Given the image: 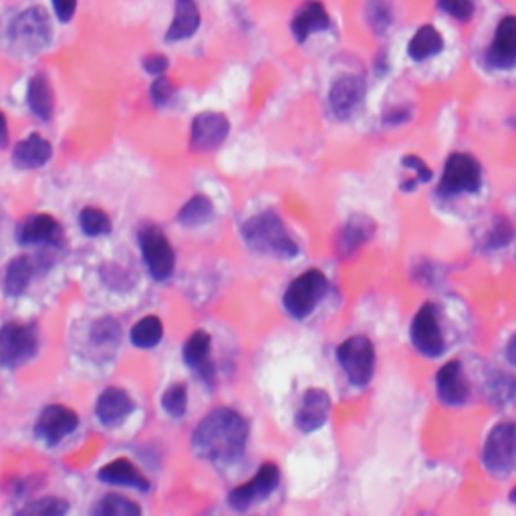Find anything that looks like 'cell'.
<instances>
[{"label":"cell","instance_id":"cell-1","mask_svg":"<svg viewBox=\"0 0 516 516\" xmlns=\"http://www.w3.org/2000/svg\"><path fill=\"white\" fill-rule=\"evenodd\" d=\"M248 440L246 420L228 408L210 412L192 434V448L196 456L210 460L218 466L236 462Z\"/></svg>","mask_w":516,"mask_h":516},{"label":"cell","instance_id":"cell-2","mask_svg":"<svg viewBox=\"0 0 516 516\" xmlns=\"http://www.w3.org/2000/svg\"><path fill=\"white\" fill-rule=\"evenodd\" d=\"M244 242L258 254L277 258H293L299 254V246L287 232L285 222L275 212L256 214L242 226Z\"/></svg>","mask_w":516,"mask_h":516},{"label":"cell","instance_id":"cell-3","mask_svg":"<svg viewBox=\"0 0 516 516\" xmlns=\"http://www.w3.org/2000/svg\"><path fill=\"white\" fill-rule=\"evenodd\" d=\"M53 29L49 15L41 7H31L19 13L7 31L9 47L19 55H37L51 45Z\"/></svg>","mask_w":516,"mask_h":516},{"label":"cell","instance_id":"cell-4","mask_svg":"<svg viewBox=\"0 0 516 516\" xmlns=\"http://www.w3.org/2000/svg\"><path fill=\"white\" fill-rule=\"evenodd\" d=\"M482 466L492 476H508L516 470V424L500 422L496 424L484 446H482Z\"/></svg>","mask_w":516,"mask_h":516},{"label":"cell","instance_id":"cell-5","mask_svg":"<svg viewBox=\"0 0 516 516\" xmlns=\"http://www.w3.org/2000/svg\"><path fill=\"white\" fill-rule=\"evenodd\" d=\"M327 289L329 283L321 271H307L289 285L283 297V307L293 319H307L317 309Z\"/></svg>","mask_w":516,"mask_h":516},{"label":"cell","instance_id":"cell-6","mask_svg":"<svg viewBox=\"0 0 516 516\" xmlns=\"http://www.w3.org/2000/svg\"><path fill=\"white\" fill-rule=\"evenodd\" d=\"M337 361L355 387H365L373 379L375 347L363 335L349 337L337 347Z\"/></svg>","mask_w":516,"mask_h":516},{"label":"cell","instance_id":"cell-7","mask_svg":"<svg viewBox=\"0 0 516 516\" xmlns=\"http://www.w3.org/2000/svg\"><path fill=\"white\" fill-rule=\"evenodd\" d=\"M482 186V168L480 162L468 154H452L440 178L438 194L442 196H460V194H474Z\"/></svg>","mask_w":516,"mask_h":516},{"label":"cell","instance_id":"cell-8","mask_svg":"<svg viewBox=\"0 0 516 516\" xmlns=\"http://www.w3.org/2000/svg\"><path fill=\"white\" fill-rule=\"evenodd\" d=\"M39 337L35 327L25 323H7L0 327V365L15 369L37 355Z\"/></svg>","mask_w":516,"mask_h":516},{"label":"cell","instance_id":"cell-9","mask_svg":"<svg viewBox=\"0 0 516 516\" xmlns=\"http://www.w3.org/2000/svg\"><path fill=\"white\" fill-rule=\"evenodd\" d=\"M410 339L414 349L424 357H440L446 349V339L440 325L438 307L432 303H426L416 313L412 327H410Z\"/></svg>","mask_w":516,"mask_h":516},{"label":"cell","instance_id":"cell-10","mask_svg":"<svg viewBox=\"0 0 516 516\" xmlns=\"http://www.w3.org/2000/svg\"><path fill=\"white\" fill-rule=\"evenodd\" d=\"M140 246L150 275L156 281H168L176 267V254L166 234L158 226H146L140 232Z\"/></svg>","mask_w":516,"mask_h":516},{"label":"cell","instance_id":"cell-11","mask_svg":"<svg viewBox=\"0 0 516 516\" xmlns=\"http://www.w3.org/2000/svg\"><path fill=\"white\" fill-rule=\"evenodd\" d=\"M281 480V472L279 466L273 462H265L261 468H258L256 476L248 482H244L242 486L234 488L228 496V504L234 510H248L254 504H258L261 500H265L267 496H271L275 492V488L279 486Z\"/></svg>","mask_w":516,"mask_h":516},{"label":"cell","instance_id":"cell-12","mask_svg":"<svg viewBox=\"0 0 516 516\" xmlns=\"http://www.w3.org/2000/svg\"><path fill=\"white\" fill-rule=\"evenodd\" d=\"M484 61L496 71L516 67V15H506L498 21L492 41L484 53Z\"/></svg>","mask_w":516,"mask_h":516},{"label":"cell","instance_id":"cell-13","mask_svg":"<svg viewBox=\"0 0 516 516\" xmlns=\"http://www.w3.org/2000/svg\"><path fill=\"white\" fill-rule=\"evenodd\" d=\"M230 132V121L224 113L216 111H204L194 117L192 121V134H190V148L194 152L206 154L224 144Z\"/></svg>","mask_w":516,"mask_h":516},{"label":"cell","instance_id":"cell-14","mask_svg":"<svg viewBox=\"0 0 516 516\" xmlns=\"http://www.w3.org/2000/svg\"><path fill=\"white\" fill-rule=\"evenodd\" d=\"M365 99V81L359 75H341L329 89V109L337 119L355 115Z\"/></svg>","mask_w":516,"mask_h":516},{"label":"cell","instance_id":"cell-15","mask_svg":"<svg viewBox=\"0 0 516 516\" xmlns=\"http://www.w3.org/2000/svg\"><path fill=\"white\" fill-rule=\"evenodd\" d=\"M79 426V416L63 406H49L41 412L35 424V436L49 446L59 444L65 436L75 432Z\"/></svg>","mask_w":516,"mask_h":516},{"label":"cell","instance_id":"cell-16","mask_svg":"<svg viewBox=\"0 0 516 516\" xmlns=\"http://www.w3.org/2000/svg\"><path fill=\"white\" fill-rule=\"evenodd\" d=\"M327 29H331V17L321 0H305L291 21V33L297 43H305L309 37Z\"/></svg>","mask_w":516,"mask_h":516},{"label":"cell","instance_id":"cell-17","mask_svg":"<svg viewBox=\"0 0 516 516\" xmlns=\"http://www.w3.org/2000/svg\"><path fill=\"white\" fill-rule=\"evenodd\" d=\"M436 392L442 404L462 406L470 396V385L466 381L460 361H448L436 375Z\"/></svg>","mask_w":516,"mask_h":516},{"label":"cell","instance_id":"cell-18","mask_svg":"<svg viewBox=\"0 0 516 516\" xmlns=\"http://www.w3.org/2000/svg\"><path fill=\"white\" fill-rule=\"evenodd\" d=\"M329 412H331V398L327 396V392L313 387V390L305 392L301 400V408L297 410L295 424L303 434H311L325 426Z\"/></svg>","mask_w":516,"mask_h":516},{"label":"cell","instance_id":"cell-19","mask_svg":"<svg viewBox=\"0 0 516 516\" xmlns=\"http://www.w3.org/2000/svg\"><path fill=\"white\" fill-rule=\"evenodd\" d=\"M134 410H136L134 400L129 398L127 392H123L121 387H107V390L99 396L95 406V414L99 422L105 426L123 422Z\"/></svg>","mask_w":516,"mask_h":516},{"label":"cell","instance_id":"cell-20","mask_svg":"<svg viewBox=\"0 0 516 516\" xmlns=\"http://www.w3.org/2000/svg\"><path fill=\"white\" fill-rule=\"evenodd\" d=\"M200 21L202 17L196 0H176L174 21L166 31V43H178L194 37L200 29Z\"/></svg>","mask_w":516,"mask_h":516},{"label":"cell","instance_id":"cell-21","mask_svg":"<svg viewBox=\"0 0 516 516\" xmlns=\"http://www.w3.org/2000/svg\"><path fill=\"white\" fill-rule=\"evenodd\" d=\"M97 478L105 484H117V486H129L138 490H148L150 482L148 478L132 464L127 458H117L109 464H105L99 472Z\"/></svg>","mask_w":516,"mask_h":516},{"label":"cell","instance_id":"cell-22","mask_svg":"<svg viewBox=\"0 0 516 516\" xmlns=\"http://www.w3.org/2000/svg\"><path fill=\"white\" fill-rule=\"evenodd\" d=\"M51 156H53L51 144L43 136L33 134L27 140L17 144L13 152V164L21 170H37V168H43L51 160Z\"/></svg>","mask_w":516,"mask_h":516},{"label":"cell","instance_id":"cell-23","mask_svg":"<svg viewBox=\"0 0 516 516\" xmlns=\"http://www.w3.org/2000/svg\"><path fill=\"white\" fill-rule=\"evenodd\" d=\"M17 238L21 244L57 242L61 238V224L49 214H35L21 222L17 228Z\"/></svg>","mask_w":516,"mask_h":516},{"label":"cell","instance_id":"cell-24","mask_svg":"<svg viewBox=\"0 0 516 516\" xmlns=\"http://www.w3.org/2000/svg\"><path fill=\"white\" fill-rule=\"evenodd\" d=\"M184 361L190 365L202 379L212 383L214 365L210 361V335L206 331H196L184 345Z\"/></svg>","mask_w":516,"mask_h":516},{"label":"cell","instance_id":"cell-25","mask_svg":"<svg viewBox=\"0 0 516 516\" xmlns=\"http://www.w3.org/2000/svg\"><path fill=\"white\" fill-rule=\"evenodd\" d=\"M373 232H375V224L371 218L367 216H351L341 232H339V238H337V250L341 256H349L353 254L357 248H361L369 238H373Z\"/></svg>","mask_w":516,"mask_h":516},{"label":"cell","instance_id":"cell-26","mask_svg":"<svg viewBox=\"0 0 516 516\" xmlns=\"http://www.w3.org/2000/svg\"><path fill=\"white\" fill-rule=\"evenodd\" d=\"M442 51H444V37L432 25L420 27L408 43V55L414 63H424V61L440 55Z\"/></svg>","mask_w":516,"mask_h":516},{"label":"cell","instance_id":"cell-27","mask_svg":"<svg viewBox=\"0 0 516 516\" xmlns=\"http://www.w3.org/2000/svg\"><path fill=\"white\" fill-rule=\"evenodd\" d=\"M27 101L31 111L47 121L53 117V109H55V99H53V89L47 81L45 75H35L29 83V91H27Z\"/></svg>","mask_w":516,"mask_h":516},{"label":"cell","instance_id":"cell-28","mask_svg":"<svg viewBox=\"0 0 516 516\" xmlns=\"http://www.w3.org/2000/svg\"><path fill=\"white\" fill-rule=\"evenodd\" d=\"M35 275V263L31 256H17L9 263L5 273V291L11 297H19L29 287L31 279Z\"/></svg>","mask_w":516,"mask_h":516},{"label":"cell","instance_id":"cell-29","mask_svg":"<svg viewBox=\"0 0 516 516\" xmlns=\"http://www.w3.org/2000/svg\"><path fill=\"white\" fill-rule=\"evenodd\" d=\"M365 19L367 27L383 37L394 25V5L392 0H365Z\"/></svg>","mask_w":516,"mask_h":516},{"label":"cell","instance_id":"cell-30","mask_svg":"<svg viewBox=\"0 0 516 516\" xmlns=\"http://www.w3.org/2000/svg\"><path fill=\"white\" fill-rule=\"evenodd\" d=\"M212 214H214V206H212L210 198L204 196V194H196L194 198H190V200L182 206V210H180V214H178V222H180L182 226L196 228V226L206 224V222L212 218Z\"/></svg>","mask_w":516,"mask_h":516},{"label":"cell","instance_id":"cell-31","mask_svg":"<svg viewBox=\"0 0 516 516\" xmlns=\"http://www.w3.org/2000/svg\"><path fill=\"white\" fill-rule=\"evenodd\" d=\"M162 337H164V325L154 315L140 319L132 329V343L140 349L156 347L162 341Z\"/></svg>","mask_w":516,"mask_h":516},{"label":"cell","instance_id":"cell-32","mask_svg":"<svg viewBox=\"0 0 516 516\" xmlns=\"http://www.w3.org/2000/svg\"><path fill=\"white\" fill-rule=\"evenodd\" d=\"M99 516H138L142 508L125 496L119 494H107L99 500V504L93 508Z\"/></svg>","mask_w":516,"mask_h":516},{"label":"cell","instance_id":"cell-33","mask_svg":"<svg viewBox=\"0 0 516 516\" xmlns=\"http://www.w3.org/2000/svg\"><path fill=\"white\" fill-rule=\"evenodd\" d=\"M91 339L101 349H115L121 341V327L113 317H103L91 327Z\"/></svg>","mask_w":516,"mask_h":516},{"label":"cell","instance_id":"cell-34","mask_svg":"<svg viewBox=\"0 0 516 516\" xmlns=\"http://www.w3.org/2000/svg\"><path fill=\"white\" fill-rule=\"evenodd\" d=\"M162 408L168 416L180 420L186 410H188V390L184 383H176L172 387H168V390L164 392V398H162Z\"/></svg>","mask_w":516,"mask_h":516},{"label":"cell","instance_id":"cell-35","mask_svg":"<svg viewBox=\"0 0 516 516\" xmlns=\"http://www.w3.org/2000/svg\"><path fill=\"white\" fill-rule=\"evenodd\" d=\"M79 224L87 236H101L111 230L109 216L99 208H85L79 216Z\"/></svg>","mask_w":516,"mask_h":516},{"label":"cell","instance_id":"cell-36","mask_svg":"<svg viewBox=\"0 0 516 516\" xmlns=\"http://www.w3.org/2000/svg\"><path fill=\"white\" fill-rule=\"evenodd\" d=\"M69 504L63 498H41L33 500L31 504L23 506L19 514H33V516H63L67 514Z\"/></svg>","mask_w":516,"mask_h":516},{"label":"cell","instance_id":"cell-37","mask_svg":"<svg viewBox=\"0 0 516 516\" xmlns=\"http://www.w3.org/2000/svg\"><path fill=\"white\" fill-rule=\"evenodd\" d=\"M438 9L448 15L450 19L458 21V23H468L472 21L476 7H474V0H436Z\"/></svg>","mask_w":516,"mask_h":516},{"label":"cell","instance_id":"cell-38","mask_svg":"<svg viewBox=\"0 0 516 516\" xmlns=\"http://www.w3.org/2000/svg\"><path fill=\"white\" fill-rule=\"evenodd\" d=\"M512 236H514V230H512L510 222L504 220V218H496V222L492 224L490 232L486 234L484 246L486 248H502V246H506L512 240Z\"/></svg>","mask_w":516,"mask_h":516},{"label":"cell","instance_id":"cell-39","mask_svg":"<svg viewBox=\"0 0 516 516\" xmlns=\"http://www.w3.org/2000/svg\"><path fill=\"white\" fill-rule=\"evenodd\" d=\"M150 97H152V103L156 105V107H164L166 103H170L172 101V97H174V85H172V81L168 79V77H156V81L152 83V87H150Z\"/></svg>","mask_w":516,"mask_h":516},{"label":"cell","instance_id":"cell-40","mask_svg":"<svg viewBox=\"0 0 516 516\" xmlns=\"http://www.w3.org/2000/svg\"><path fill=\"white\" fill-rule=\"evenodd\" d=\"M402 166L412 170L416 174V182H430L432 180V170L426 166V162L418 156H406L402 158Z\"/></svg>","mask_w":516,"mask_h":516},{"label":"cell","instance_id":"cell-41","mask_svg":"<svg viewBox=\"0 0 516 516\" xmlns=\"http://www.w3.org/2000/svg\"><path fill=\"white\" fill-rule=\"evenodd\" d=\"M51 5H53V13L59 23L73 21V17L77 13V0H51Z\"/></svg>","mask_w":516,"mask_h":516},{"label":"cell","instance_id":"cell-42","mask_svg":"<svg viewBox=\"0 0 516 516\" xmlns=\"http://www.w3.org/2000/svg\"><path fill=\"white\" fill-rule=\"evenodd\" d=\"M168 67H170V61L162 53H152L144 59V69L152 77H162L168 71Z\"/></svg>","mask_w":516,"mask_h":516},{"label":"cell","instance_id":"cell-43","mask_svg":"<svg viewBox=\"0 0 516 516\" xmlns=\"http://www.w3.org/2000/svg\"><path fill=\"white\" fill-rule=\"evenodd\" d=\"M410 115H412V111H410L408 107L400 105V107H396V109L387 111L385 117H383V121L390 123V125H400V123H406V121L410 119Z\"/></svg>","mask_w":516,"mask_h":516},{"label":"cell","instance_id":"cell-44","mask_svg":"<svg viewBox=\"0 0 516 516\" xmlns=\"http://www.w3.org/2000/svg\"><path fill=\"white\" fill-rule=\"evenodd\" d=\"M9 146V123L7 117L0 113V148Z\"/></svg>","mask_w":516,"mask_h":516},{"label":"cell","instance_id":"cell-45","mask_svg":"<svg viewBox=\"0 0 516 516\" xmlns=\"http://www.w3.org/2000/svg\"><path fill=\"white\" fill-rule=\"evenodd\" d=\"M506 359L512 367H516V333L510 337V341L506 345Z\"/></svg>","mask_w":516,"mask_h":516},{"label":"cell","instance_id":"cell-46","mask_svg":"<svg viewBox=\"0 0 516 516\" xmlns=\"http://www.w3.org/2000/svg\"><path fill=\"white\" fill-rule=\"evenodd\" d=\"M508 498H510V502H512V504H516V486L510 490V496H508Z\"/></svg>","mask_w":516,"mask_h":516}]
</instances>
